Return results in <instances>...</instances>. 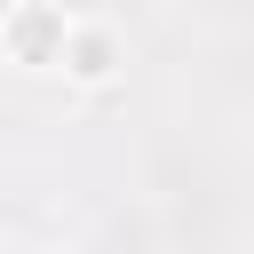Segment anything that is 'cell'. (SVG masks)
<instances>
[{
    "label": "cell",
    "mask_w": 254,
    "mask_h": 254,
    "mask_svg": "<svg viewBox=\"0 0 254 254\" xmlns=\"http://www.w3.org/2000/svg\"><path fill=\"white\" fill-rule=\"evenodd\" d=\"M56 254H79V246H56Z\"/></svg>",
    "instance_id": "obj_3"
},
{
    "label": "cell",
    "mask_w": 254,
    "mask_h": 254,
    "mask_svg": "<svg viewBox=\"0 0 254 254\" xmlns=\"http://www.w3.org/2000/svg\"><path fill=\"white\" fill-rule=\"evenodd\" d=\"M0 254H8V246H0Z\"/></svg>",
    "instance_id": "obj_4"
},
{
    "label": "cell",
    "mask_w": 254,
    "mask_h": 254,
    "mask_svg": "<svg viewBox=\"0 0 254 254\" xmlns=\"http://www.w3.org/2000/svg\"><path fill=\"white\" fill-rule=\"evenodd\" d=\"M71 87H111L119 71H127V40H119V24L111 16H71V40H64V64H56Z\"/></svg>",
    "instance_id": "obj_2"
},
{
    "label": "cell",
    "mask_w": 254,
    "mask_h": 254,
    "mask_svg": "<svg viewBox=\"0 0 254 254\" xmlns=\"http://www.w3.org/2000/svg\"><path fill=\"white\" fill-rule=\"evenodd\" d=\"M64 40H71V8H56V0H16V8H0V64H16V71H56V64H64Z\"/></svg>",
    "instance_id": "obj_1"
}]
</instances>
